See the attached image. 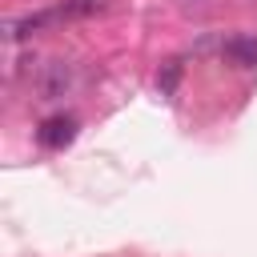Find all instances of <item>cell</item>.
Segmentation results:
<instances>
[{"instance_id":"cell-5","label":"cell","mask_w":257,"mask_h":257,"mask_svg":"<svg viewBox=\"0 0 257 257\" xmlns=\"http://www.w3.org/2000/svg\"><path fill=\"white\" fill-rule=\"evenodd\" d=\"M177 84H181V60H165L161 72H157V88H161V96H173Z\"/></svg>"},{"instance_id":"cell-4","label":"cell","mask_w":257,"mask_h":257,"mask_svg":"<svg viewBox=\"0 0 257 257\" xmlns=\"http://www.w3.org/2000/svg\"><path fill=\"white\" fill-rule=\"evenodd\" d=\"M221 56L233 60V64H241V68H253L257 64V36H229L221 44Z\"/></svg>"},{"instance_id":"cell-7","label":"cell","mask_w":257,"mask_h":257,"mask_svg":"<svg viewBox=\"0 0 257 257\" xmlns=\"http://www.w3.org/2000/svg\"><path fill=\"white\" fill-rule=\"evenodd\" d=\"M193 4H197V0H193Z\"/></svg>"},{"instance_id":"cell-1","label":"cell","mask_w":257,"mask_h":257,"mask_svg":"<svg viewBox=\"0 0 257 257\" xmlns=\"http://www.w3.org/2000/svg\"><path fill=\"white\" fill-rule=\"evenodd\" d=\"M76 133H80V120H76L72 112H56V116L40 120L36 141H40V149H68V145L76 141Z\"/></svg>"},{"instance_id":"cell-3","label":"cell","mask_w":257,"mask_h":257,"mask_svg":"<svg viewBox=\"0 0 257 257\" xmlns=\"http://www.w3.org/2000/svg\"><path fill=\"white\" fill-rule=\"evenodd\" d=\"M60 16H64L60 8H48V12L20 16V20H12V24H8V40H24V36H32V32H40V28H48V24H56Z\"/></svg>"},{"instance_id":"cell-6","label":"cell","mask_w":257,"mask_h":257,"mask_svg":"<svg viewBox=\"0 0 257 257\" xmlns=\"http://www.w3.org/2000/svg\"><path fill=\"white\" fill-rule=\"evenodd\" d=\"M96 8H100V0H64V4H60L64 16H92Z\"/></svg>"},{"instance_id":"cell-2","label":"cell","mask_w":257,"mask_h":257,"mask_svg":"<svg viewBox=\"0 0 257 257\" xmlns=\"http://www.w3.org/2000/svg\"><path fill=\"white\" fill-rule=\"evenodd\" d=\"M68 88H72V64H68V60H48V64L40 68V76H36L40 100H60Z\"/></svg>"}]
</instances>
